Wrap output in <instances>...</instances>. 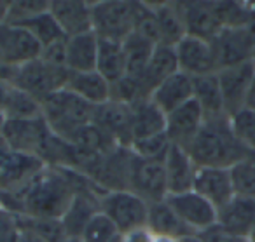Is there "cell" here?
<instances>
[{"instance_id":"obj_1","label":"cell","mask_w":255,"mask_h":242,"mask_svg":"<svg viewBox=\"0 0 255 242\" xmlns=\"http://www.w3.org/2000/svg\"><path fill=\"white\" fill-rule=\"evenodd\" d=\"M95 186L82 172L46 165L21 193L0 199V207L14 216L61 220L79 190Z\"/></svg>"},{"instance_id":"obj_2","label":"cell","mask_w":255,"mask_h":242,"mask_svg":"<svg viewBox=\"0 0 255 242\" xmlns=\"http://www.w3.org/2000/svg\"><path fill=\"white\" fill-rule=\"evenodd\" d=\"M185 150L198 167L231 169L252 155V152H248L234 136L227 115L205 119L199 133Z\"/></svg>"},{"instance_id":"obj_3","label":"cell","mask_w":255,"mask_h":242,"mask_svg":"<svg viewBox=\"0 0 255 242\" xmlns=\"http://www.w3.org/2000/svg\"><path fill=\"white\" fill-rule=\"evenodd\" d=\"M40 103H42V115L49 129L65 141L70 140L81 127L93 124L95 120L96 106L89 105L88 101L65 87L49 94Z\"/></svg>"},{"instance_id":"obj_4","label":"cell","mask_w":255,"mask_h":242,"mask_svg":"<svg viewBox=\"0 0 255 242\" xmlns=\"http://www.w3.org/2000/svg\"><path fill=\"white\" fill-rule=\"evenodd\" d=\"M150 204L131 190L100 193V211L110 218L121 235L147 227Z\"/></svg>"},{"instance_id":"obj_5","label":"cell","mask_w":255,"mask_h":242,"mask_svg":"<svg viewBox=\"0 0 255 242\" xmlns=\"http://www.w3.org/2000/svg\"><path fill=\"white\" fill-rule=\"evenodd\" d=\"M138 2H93V32L100 39L124 42L135 28Z\"/></svg>"},{"instance_id":"obj_6","label":"cell","mask_w":255,"mask_h":242,"mask_svg":"<svg viewBox=\"0 0 255 242\" xmlns=\"http://www.w3.org/2000/svg\"><path fill=\"white\" fill-rule=\"evenodd\" d=\"M67 68H54L51 65L44 63L39 58V60L14 68L9 84L42 101L49 94L63 89L65 84H67Z\"/></svg>"},{"instance_id":"obj_7","label":"cell","mask_w":255,"mask_h":242,"mask_svg":"<svg viewBox=\"0 0 255 242\" xmlns=\"http://www.w3.org/2000/svg\"><path fill=\"white\" fill-rule=\"evenodd\" d=\"M217 77L227 117H233L240 110L247 108L248 94L255 81V58L234 67L220 68L217 72Z\"/></svg>"},{"instance_id":"obj_8","label":"cell","mask_w":255,"mask_h":242,"mask_svg":"<svg viewBox=\"0 0 255 242\" xmlns=\"http://www.w3.org/2000/svg\"><path fill=\"white\" fill-rule=\"evenodd\" d=\"M129 190L149 204L166 200L168 186L163 162L145 161L133 154L129 169Z\"/></svg>"},{"instance_id":"obj_9","label":"cell","mask_w":255,"mask_h":242,"mask_svg":"<svg viewBox=\"0 0 255 242\" xmlns=\"http://www.w3.org/2000/svg\"><path fill=\"white\" fill-rule=\"evenodd\" d=\"M53 131L49 129L46 119H9L5 120L2 136L9 147L21 154L35 155L40 159L42 148Z\"/></svg>"},{"instance_id":"obj_10","label":"cell","mask_w":255,"mask_h":242,"mask_svg":"<svg viewBox=\"0 0 255 242\" xmlns=\"http://www.w3.org/2000/svg\"><path fill=\"white\" fill-rule=\"evenodd\" d=\"M166 202L192 234H201L206 228L217 225V218H219L217 207H213L194 190L168 195Z\"/></svg>"},{"instance_id":"obj_11","label":"cell","mask_w":255,"mask_h":242,"mask_svg":"<svg viewBox=\"0 0 255 242\" xmlns=\"http://www.w3.org/2000/svg\"><path fill=\"white\" fill-rule=\"evenodd\" d=\"M178 68L189 77H203V75L217 74V60L210 40L199 39L194 35H185L175 46Z\"/></svg>"},{"instance_id":"obj_12","label":"cell","mask_w":255,"mask_h":242,"mask_svg":"<svg viewBox=\"0 0 255 242\" xmlns=\"http://www.w3.org/2000/svg\"><path fill=\"white\" fill-rule=\"evenodd\" d=\"M93 122L109 134L119 147L129 148L133 143V105L110 101L96 106Z\"/></svg>"},{"instance_id":"obj_13","label":"cell","mask_w":255,"mask_h":242,"mask_svg":"<svg viewBox=\"0 0 255 242\" xmlns=\"http://www.w3.org/2000/svg\"><path fill=\"white\" fill-rule=\"evenodd\" d=\"M210 42L215 53L219 70L255 58V46L247 28H222Z\"/></svg>"},{"instance_id":"obj_14","label":"cell","mask_w":255,"mask_h":242,"mask_svg":"<svg viewBox=\"0 0 255 242\" xmlns=\"http://www.w3.org/2000/svg\"><path fill=\"white\" fill-rule=\"evenodd\" d=\"M192 190L217 207V211L236 197L229 169L222 167H198Z\"/></svg>"},{"instance_id":"obj_15","label":"cell","mask_w":255,"mask_h":242,"mask_svg":"<svg viewBox=\"0 0 255 242\" xmlns=\"http://www.w3.org/2000/svg\"><path fill=\"white\" fill-rule=\"evenodd\" d=\"M203 122H205V113L201 106L196 103V99H191L166 115V136L173 145L187 148L199 133Z\"/></svg>"},{"instance_id":"obj_16","label":"cell","mask_w":255,"mask_h":242,"mask_svg":"<svg viewBox=\"0 0 255 242\" xmlns=\"http://www.w3.org/2000/svg\"><path fill=\"white\" fill-rule=\"evenodd\" d=\"M49 11L67 37L81 35L93 30V2L54 0L51 2Z\"/></svg>"},{"instance_id":"obj_17","label":"cell","mask_w":255,"mask_h":242,"mask_svg":"<svg viewBox=\"0 0 255 242\" xmlns=\"http://www.w3.org/2000/svg\"><path fill=\"white\" fill-rule=\"evenodd\" d=\"M149 99L163 113H171L182 105L194 99V79L178 70L166 81H163L152 92Z\"/></svg>"},{"instance_id":"obj_18","label":"cell","mask_w":255,"mask_h":242,"mask_svg":"<svg viewBox=\"0 0 255 242\" xmlns=\"http://www.w3.org/2000/svg\"><path fill=\"white\" fill-rule=\"evenodd\" d=\"M164 172H166L168 195L191 192L194 186V178L198 165L187 154V150L178 145H171L170 152L163 161Z\"/></svg>"},{"instance_id":"obj_19","label":"cell","mask_w":255,"mask_h":242,"mask_svg":"<svg viewBox=\"0 0 255 242\" xmlns=\"http://www.w3.org/2000/svg\"><path fill=\"white\" fill-rule=\"evenodd\" d=\"M100 192L96 186L79 190L72 200L70 207L61 218L65 232L68 237H81L86 225L96 213H100Z\"/></svg>"},{"instance_id":"obj_20","label":"cell","mask_w":255,"mask_h":242,"mask_svg":"<svg viewBox=\"0 0 255 242\" xmlns=\"http://www.w3.org/2000/svg\"><path fill=\"white\" fill-rule=\"evenodd\" d=\"M187 35L212 40L224 28L215 2H180Z\"/></svg>"},{"instance_id":"obj_21","label":"cell","mask_w":255,"mask_h":242,"mask_svg":"<svg viewBox=\"0 0 255 242\" xmlns=\"http://www.w3.org/2000/svg\"><path fill=\"white\" fill-rule=\"evenodd\" d=\"M217 223L236 237L248 239L255 228V199L236 195L229 204L219 209Z\"/></svg>"},{"instance_id":"obj_22","label":"cell","mask_w":255,"mask_h":242,"mask_svg":"<svg viewBox=\"0 0 255 242\" xmlns=\"http://www.w3.org/2000/svg\"><path fill=\"white\" fill-rule=\"evenodd\" d=\"M2 35H4L7 58L12 68L39 60L42 54V46L39 40L21 26L2 25Z\"/></svg>"},{"instance_id":"obj_23","label":"cell","mask_w":255,"mask_h":242,"mask_svg":"<svg viewBox=\"0 0 255 242\" xmlns=\"http://www.w3.org/2000/svg\"><path fill=\"white\" fill-rule=\"evenodd\" d=\"M65 89L77 94L93 106H100L110 101L112 84L102 77L98 72H68Z\"/></svg>"},{"instance_id":"obj_24","label":"cell","mask_w":255,"mask_h":242,"mask_svg":"<svg viewBox=\"0 0 255 242\" xmlns=\"http://www.w3.org/2000/svg\"><path fill=\"white\" fill-rule=\"evenodd\" d=\"M180 70L178 68V60L177 53H175L173 46L168 44H157L154 47L152 54H150L149 65L145 68V74L142 79V89L143 94L149 98L150 92L157 87L163 81H166L168 77H171L173 74Z\"/></svg>"},{"instance_id":"obj_25","label":"cell","mask_w":255,"mask_h":242,"mask_svg":"<svg viewBox=\"0 0 255 242\" xmlns=\"http://www.w3.org/2000/svg\"><path fill=\"white\" fill-rule=\"evenodd\" d=\"M100 37L95 32H86L67 39V68L68 72H95L98 61Z\"/></svg>"},{"instance_id":"obj_26","label":"cell","mask_w":255,"mask_h":242,"mask_svg":"<svg viewBox=\"0 0 255 242\" xmlns=\"http://www.w3.org/2000/svg\"><path fill=\"white\" fill-rule=\"evenodd\" d=\"M150 7L156 14L163 44L175 47L187 35L182 4L180 2H163V4H150Z\"/></svg>"},{"instance_id":"obj_27","label":"cell","mask_w":255,"mask_h":242,"mask_svg":"<svg viewBox=\"0 0 255 242\" xmlns=\"http://www.w3.org/2000/svg\"><path fill=\"white\" fill-rule=\"evenodd\" d=\"M166 133V113H163L149 98L133 105V141Z\"/></svg>"},{"instance_id":"obj_28","label":"cell","mask_w":255,"mask_h":242,"mask_svg":"<svg viewBox=\"0 0 255 242\" xmlns=\"http://www.w3.org/2000/svg\"><path fill=\"white\" fill-rule=\"evenodd\" d=\"M96 72L110 84H116L126 75V53L123 42L100 39Z\"/></svg>"},{"instance_id":"obj_29","label":"cell","mask_w":255,"mask_h":242,"mask_svg":"<svg viewBox=\"0 0 255 242\" xmlns=\"http://www.w3.org/2000/svg\"><path fill=\"white\" fill-rule=\"evenodd\" d=\"M147 228H149L154 235H159V237L182 239V237H185V235L192 234V232L182 223L180 218L175 214V211L168 206L166 200L150 204Z\"/></svg>"},{"instance_id":"obj_30","label":"cell","mask_w":255,"mask_h":242,"mask_svg":"<svg viewBox=\"0 0 255 242\" xmlns=\"http://www.w3.org/2000/svg\"><path fill=\"white\" fill-rule=\"evenodd\" d=\"M194 99L201 106L205 119L227 115L226 108H224V98L217 74L194 77Z\"/></svg>"},{"instance_id":"obj_31","label":"cell","mask_w":255,"mask_h":242,"mask_svg":"<svg viewBox=\"0 0 255 242\" xmlns=\"http://www.w3.org/2000/svg\"><path fill=\"white\" fill-rule=\"evenodd\" d=\"M123 46L124 53H126V75L124 77L136 81L142 85L143 74H145L150 54H152L156 46L152 42H149V40L142 39L140 35H136V33H131V35L128 37L123 42Z\"/></svg>"},{"instance_id":"obj_32","label":"cell","mask_w":255,"mask_h":242,"mask_svg":"<svg viewBox=\"0 0 255 242\" xmlns=\"http://www.w3.org/2000/svg\"><path fill=\"white\" fill-rule=\"evenodd\" d=\"M2 115L9 119H39L42 115V103L21 89L9 85Z\"/></svg>"},{"instance_id":"obj_33","label":"cell","mask_w":255,"mask_h":242,"mask_svg":"<svg viewBox=\"0 0 255 242\" xmlns=\"http://www.w3.org/2000/svg\"><path fill=\"white\" fill-rule=\"evenodd\" d=\"M12 26H21V28H25L28 33H32L40 42L42 49L68 39L63 33V30L60 28L58 21L54 19V16L51 14V11L42 12V14L35 16V18H30V19H26V21L18 23V25H12Z\"/></svg>"},{"instance_id":"obj_34","label":"cell","mask_w":255,"mask_h":242,"mask_svg":"<svg viewBox=\"0 0 255 242\" xmlns=\"http://www.w3.org/2000/svg\"><path fill=\"white\" fill-rule=\"evenodd\" d=\"M234 193L238 197L255 199V154L248 155L229 169Z\"/></svg>"},{"instance_id":"obj_35","label":"cell","mask_w":255,"mask_h":242,"mask_svg":"<svg viewBox=\"0 0 255 242\" xmlns=\"http://www.w3.org/2000/svg\"><path fill=\"white\" fill-rule=\"evenodd\" d=\"M171 141L170 138L164 134H157V136L152 138H145V140H138V141H133L129 150L140 159H145V161H157V162H163L164 157L168 155L171 147Z\"/></svg>"},{"instance_id":"obj_36","label":"cell","mask_w":255,"mask_h":242,"mask_svg":"<svg viewBox=\"0 0 255 242\" xmlns=\"http://www.w3.org/2000/svg\"><path fill=\"white\" fill-rule=\"evenodd\" d=\"M231 120V129H233L234 136L238 138L241 145L247 148L248 152L255 154V112L250 108H243L233 117Z\"/></svg>"},{"instance_id":"obj_37","label":"cell","mask_w":255,"mask_h":242,"mask_svg":"<svg viewBox=\"0 0 255 242\" xmlns=\"http://www.w3.org/2000/svg\"><path fill=\"white\" fill-rule=\"evenodd\" d=\"M119 230L116 228V225L110 221L109 216L100 211L95 216L89 220V223L86 225L84 232H82L81 239L84 242H112L117 237Z\"/></svg>"},{"instance_id":"obj_38","label":"cell","mask_w":255,"mask_h":242,"mask_svg":"<svg viewBox=\"0 0 255 242\" xmlns=\"http://www.w3.org/2000/svg\"><path fill=\"white\" fill-rule=\"evenodd\" d=\"M51 2L46 0H21V2H11V9H9L7 21L5 25H18L30 18L42 14V12L49 11Z\"/></svg>"},{"instance_id":"obj_39","label":"cell","mask_w":255,"mask_h":242,"mask_svg":"<svg viewBox=\"0 0 255 242\" xmlns=\"http://www.w3.org/2000/svg\"><path fill=\"white\" fill-rule=\"evenodd\" d=\"M18 220L14 214L0 209V242H12L18 237Z\"/></svg>"},{"instance_id":"obj_40","label":"cell","mask_w":255,"mask_h":242,"mask_svg":"<svg viewBox=\"0 0 255 242\" xmlns=\"http://www.w3.org/2000/svg\"><path fill=\"white\" fill-rule=\"evenodd\" d=\"M12 72H14V68L9 63L7 49H5L4 35H2V26H0V81L9 82L12 77Z\"/></svg>"},{"instance_id":"obj_41","label":"cell","mask_w":255,"mask_h":242,"mask_svg":"<svg viewBox=\"0 0 255 242\" xmlns=\"http://www.w3.org/2000/svg\"><path fill=\"white\" fill-rule=\"evenodd\" d=\"M152 241H154V234L147 227L128 232V234L123 235V242H152Z\"/></svg>"},{"instance_id":"obj_42","label":"cell","mask_w":255,"mask_h":242,"mask_svg":"<svg viewBox=\"0 0 255 242\" xmlns=\"http://www.w3.org/2000/svg\"><path fill=\"white\" fill-rule=\"evenodd\" d=\"M16 242H47V241H44V239L40 237V235H37L35 232L26 230V228H19Z\"/></svg>"},{"instance_id":"obj_43","label":"cell","mask_w":255,"mask_h":242,"mask_svg":"<svg viewBox=\"0 0 255 242\" xmlns=\"http://www.w3.org/2000/svg\"><path fill=\"white\" fill-rule=\"evenodd\" d=\"M12 148L9 147V143L4 140V136L0 134V167H2V164L5 162V159L9 157V154H11Z\"/></svg>"},{"instance_id":"obj_44","label":"cell","mask_w":255,"mask_h":242,"mask_svg":"<svg viewBox=\"0 0 255 242\" xmlns=\"http://www.w3.org/2000/svg\"><path fill=\"white\" fill-rule=\"evenodd\" d=\"M9 82L0 81V113H2V108H4L5 98H7V91H9Z\"/></svg>"},{"instance_id":"obj_45","label":"cell","mask_w":255,"mask_h":242,"mask_svg":"<svg viewBox=\"0 0 255 242\" xmlns=\"http://www.w3.org/2000/svg\"><path fill=\"white\" fill-rule=\"evenodd\" d=\"M247 108H250L255 112V81H254V85H252V89H250V94H248Z\"/></svg>"},{"instance_id":"obj_46","label":"cell","mask_w":255,"mask_h":242,"mask_svg":"<svg viewBox=\"0 0 255 242\" xmlns=\"http://www.w3.org/2000/svg\"><path fill=\"white\" fill-rule=\"evenodd\" d=\"M178 242H203V241L198 234H191V235H185V237L178 239Z\"/></svg>"},{"instance_id":"obj_47","label":"cell","mask_w":255,"mask_h":242,"mask_svg":"<svg viewBox=\"0 0 255 242\" xmlns=\"http://www.w3.org/2000/svg\"><path fill=\"white\" fill-rule=\"evenodd\" d=\"M152 242H178V239H173V237H159V235H154V241Z\"/></svg>"},{"instance_id":"obj_48","label":"cell","mask_w":255,"mask_h":242,"mask_svg":"<svg viewBox=\"0 0 255 242\" xmlns=\"http://www.w3.org/2000/svg\"><path fill=\"white\" fill-rule=\"evenodd\" d=\"M4 126H5V117L0 113V134H2V131H4Z\"/></svg>"},{"instance_id":"obj_49","label":"cell","mask_w":255,"mask_h":242,"mask_svg":"<svg viewBox=\"0 0 255 242\" xmlns=\"http://www.w3.org/2000/svg\"><path fill=\"white\" fill-rule=\"evenodd\" d=\"M65 242H84V241H82L81 237H68Z\"/></svg>"},{"instance_id":"obj_50","label":"cell","mask_w":255,"mask_h":242,"mask_svg":"<svg viewBox=\"0 0 255 242\" xmlns=\"http://www.w3.org/2000/svg\"><path fill=\"white\" fill-rule=\"evenodd\" d=\"M247 241H248V242H255V228H254V230H252V234L248 235Z\"/></svg>"},{"instance_id":"obj_51","label":"cell","mask_w":255,"mask_h":242,"mask_svg":"<svg viewBox=\"0 0 255 242\" xmlns=\"http://www.w3.org/2000/svg\"><path fill=\"white\" fill-rule=\"evenodd\" d=\"M112 242H123V235H117V237L116 239H114V241Z\"/></svg>"},{"instance_id":"obj_52","label":"cell","mask_w":255,"mask_h":242,"mask_svg":"<svg viewBox=\"0 0 255 242\" xmlns=\"http://www.w3.org/2000/svg\"><path fill=\"white\" fill-rule=\"evenodd\" d=\"M0 209H2V207H0Z\"/></svg>"},{"instance_id":"obj_53","label":"cell","mask_w":255,"mask_h":242,"mask_svg":"<svg viewBox=\"0 0 255 242\" xmlns=\"http://www.w3.org/2000/svg\"><path fill=\"white\" fill-rule=\"evenodd\" d=\"M0 26H2V25H0Z\"/></svg>"}]
</instances>
